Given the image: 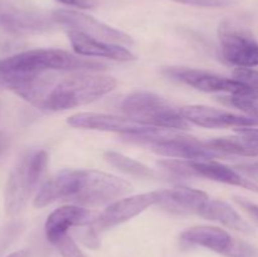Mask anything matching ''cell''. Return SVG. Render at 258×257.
Masks as SVG:
<instances>
[{"label": "cell", "mask_w": 258, "mask_h": 257, "mask_svg": "<svg viewBox=\"0 0 258 257\" xmlns=\"http://www.w3.org/2000/svg\"><path fill=\"white\" fill-rule=\"evenodd\" d=\"M125 179L98 170H62L48 179L34 198L35 208L54 202H67L78 207H98L111 203L131 191Z\"/></svg>", "instance_id": "obj_1"}, {"label": "cell", "mask_w": 258, "mask_h": 257, "mask_svg": "<svg viewBox=\"0 0 258 257\" xmlns=\"http://www.w3.org/2000/svg\"><path fill=\"white\" fill-rule=\"evenodd\" d=\"M107 66L62 49H30L0 58V88L22 95L30 83L53 71H102Z\"/></svg>", "instance_id": "obj_2"}, {"label": "cell", "mask_w": 258, "mask_h": 257, "mask_svg": "<svg viewBox=\"0 0 258 257\" xmlns=\"http://www.w3.org/2000/svg\"><path fill=\"white\" fill-rule=\"evenodd\" d=\"M117 86V81L110 76L78 73L66 77L53 75L40 108L63 111L87 105L107 95Z\"/></svg>", "instance_id": "obj_3"}, {"label": "cell", "mask_w": 258, "mask_h": 257, "mask_svg": "<svg viewBox=\"0 0 258 257\" xmlns=\"http://www.w3.org/2000/svg\"><path fill=\"white\" fill-rule=\"evenodd\" d=\"M48 164V154L42 149L27 151L8 178L5 186V211L17 216L24 209L37 189Z\"/></svg>", "instance_id": "obj_4"}, {"label": "cell", "mask_w": 258, "mask_h": 257, "mask_svg": "<svg viewBox=\"0 0 258 257\" xmlns=\"http://www.w3.org/2000/svg\"><path fill=\"white\" fill-rule=\"evenodd\" d=\"M121 111L126 117L153 127L179 131L189 128V122L181 116L179 108L149 91H136L128 95L121 102Z\"/></svg>", "instance_id": "obj_5"}, {"label": "cell", "mask_w": 258, "mask_h": 257, "mask_svg": "<svg viewBox=\"0 0 258 257\" xmlns=\"http://www.w3.org/2000/svg\"><path fill=\"white\" fill-rule=\"evenodd\" d=\"M165 170L181 176L206 178L228 185L241 186L252 191H258V184L251 179L241 175L238 171L224 164L214 160H163L159 163Z\"/></svg>", "instance_id": "obj_6"}, {"label": "cell", "mask_w": 258, "mask_h": 257, "mask_svg": "<svg viewBox=\"0 0 258 257\" xmlns=\"http://www.w3.org/2000/svg\"><path fill=\"white\" fill-rule=\"evenodd\" d=\"M180 241L186 246H201L226 257H254L256 254L253 247L233 238L218 227L194 226L180 234Z\"/></svg>", "instance_id": "obj_7"}, {"label": "cell", "mask_w": 258, "mask_h": 257, "mask_svg": "<svg viewBox=\"0 0 258 257\" xmlns=\"http://www.w3.org/2000/svg\"><path fill=\"white\" fill-rule=\"evenodd\" d=\"M163 75L170 80L184 83L204 92H227L229 95H234V93H244L254 90L234 78H227L208 71L196 70V68L166 67L163 70Z\"/></svg>", "instance_id": "obj_8"}, {"label": "cell", "mask_w": 258, "mask_h": 257, "mask_svg": "<svg viewBox=\"0 0 258 257\" xmlns=\"http://www.w3.org/2000/svg\"><path fill=\"white\" fill-rule=\"evenodd\" d=\"M52 17L58 24L68 27L70 30H77V32L83 33L93 39L120 45L134 44V40L130 35L95 19L91 15L75 12V10L59 9L53 12Z\"/></svg>", "instance_id": "obj_9"}, {"label": "cell", "mask_w": 258, "mask_h": 257, "mask_svg": "<svg viewBox=\"0 0 258 257\" xmlns=\"http://www.w3.org/2000/svg\"><path fill=\"white\" fill-rule=\"evenodd\" d=\"M222 57L229 65L241 68L258 66V43L248 33L237 29L228 23L219 25Z\"/></svg>", "instance_id": "obj_10"}, {"label": "cell", "mask_w": 258, "mask_h": 257, "mask_svg": "<svg viewBox=\"0 0 258 257\" xmlns=\"http://www.w3.org/2000/svg\"><path fill=\"white\" fill-rule=\"evenodd\" d=\"M156 203H158V190L117 199L110 203V206L102 213L98 214L96 221L90 227L98 234L105 229L112 228L117 224L134 218L146 208Z\"/></svg>", "instance_id": "obj_11"}, {"label": "cell", "mask_w": 258, "mask_h": 257, "mask_svg": "<svg viewBox=\"0 0 258 257\" xmlns=\"http://www.w3.org/2000/svg\"><path fill=\"white\" fill-rule=\"evenodd\" d=\"M149 148L159 155L184 159V160H213L217 158L228 156V154L222 151L206 148L203 141H199L196 138L178 131H174L165 140L151 144Z\"/></svg>", "instance_id": "obj_12"}, {"label": "cell", "mask_w": 258, "mask_h": 257, "mask_svg": "<svg viewBox=\"0 0 258 257\" xmlns=\"http://www.w3.org/2000/svg\"><path fill=\"white\" fill-rule=\"evenodd\" d=\"M55 20L42 13L20 9L0 2V28L12 34H32L53 29Z\"/></svg>", "instance_id": "obj_13"}, {"label": "cell", "mask_w": 258, "mask_h": 257, "mask_svg": "<svg viewBox=\"0 0 258 257\" xmlns=\"http://www.w3.org/2000/svg\"><path fill=\"white\" fill-rule=\"evenodd\" d=\"M181 116L189 123L206 128L223 127H254L258 126V118L236 115L214 107L203 105H189L179 108Z\"/></svg>", "instance_id": "obj_14"}, {"label": "cell", "mask_w": 258, "mask_h": 257, "mask_svg": "<svg viewBox=\"0 0 258 257\" xmlns=\"http://www.w3.org/2000/svg\"><path fill=\"white\" fill-rule=\"evenodd\" d=\"M97 216L96 212L73 204L59 207L45 221V236L50 243L55 244L60 238L67 236L68 229L72 227L91 226Z\"/></svg>", "instance_id": "obj_15"}, {"label": "cell", "mask_w": 258, "mask_h": 257, "mask_svg": "<svg viewBox=\"0 0 258 257\" xmlns=\"http://www.w3.org/2000/svg\"><path fill=\"white\" fill-rule=\"evenodd\" d=\"M68 125L77 128H88V130H100L118 133L121 135L139 134L153 128V126L136 122L128 117H121L116 115L96 112H80L71 116L67 120Z\"/></svg>", "instance_id": "obj_16"}, {"label": "cell", "mask_w": 258, "mask_h": 257, "mask_svg": "<svg viewBox=\"0 0 258 257\" xmlns=\"http://www.w3.org/2000/svg\"><path fill=\"white\" fill-rule=\"evenodd\" d=\"M68 39L71 45L78 55L83 57H103L118 62H130L135 60L136 57L127 48L120 44L101 42L93 39L77 30H68Z\"/></svg>", "instance_id": "obj_17"}, {"label": "cell", "mask_w": 258, "mask_h": 257, "mask_svg": "<svg viewBox=\"0 0 258 257\" xmlns=\"http://www.w3.org/2000/svg\"><path fill=\"white\" fill-rule=\"evenodd\" d=\"M208 194L198 189L178 186L165 190H158V203L166 211L176 214H201L207 202Z\"/></svg>", "instance_id": "obj_18"}, {"label": "cell", "mask_w": 258, "mask_h": 257, "mask_svg": "<svg viewBox=\"0 0 258 257\" xmlns=\"http://www.w3.org/2000/svg\"><path fill=\"white\" fill-rule=\"evenodd\" d=\"M199 216L209 219V221L219 222L223 226L234 229V231L242 232V233H252L253 232L252 227L242 218L241 214L223 201L209 199Z\"/></svg>", "instance_id": "obj_19"}, {"label": "cell", "mask_w": 258, "mask_h": 257, "mask_svg": "<svg viewBox=\"0 0 258 257\" xmlns=\"http://www.w3.org/2000/svg\"><path fill=\"white\" fill-rule=\"evenodd\" d=\"M204 146L222 151L228 155L241 156H258V141L246 136H229V138H218L209 141H203Z\"/></svg>", "instance_id": "obj_20"}, {"label": "cell", "mask_w": 258, "mask_h": 257, "mask_svg": "<svg viewBox=\"0 0 258 257\" xmlns=\"http://www.w3.org/2000/svg\"><path fill=\"white\" fill-rule=\"evenodd\" d=\"M103 156L108 164L127 175L136 176V178H153L154 176V171L149 166L144 165L140 161L134 160L123 154L116 153V151H106Z\"/></svg>", "instance_id": "obj_21"}, {"label": "cell", "mask_w": 258, "mask_h": 257, "mask_svg": "<svg viewBox=\"0 0 258 257\" xmlns=\"http://www.w3.org/2000/svg\"><path fill=\"white\" fill-rule=\"evenodd\" d=\"M222 102L238 108L249 117L258 118V90L249 91L244 93L224 96L221 98Z\"/></svg>", "instance_id": "obj_22"}, {"label": "cell", "mask_w": 258, "mask_h": 257, "mask_svg": "<svg viewBox=\"0 0 258 257\" xmlns=\"http://www.w3.org/2000/svg\"><path fill=\"white\" fill-rule=\"evenodd\" d=\"M54 246L57 247L59 253L62 254V257H87L82 251H81L80 247L77 246L75 239H73L70 234H67V236H64L63 238H60Z\"/></svg>", "instance_id": "obj_23"}, {"label": "cell", "mask_w": 258, "mask_h": 257, "mask_svg": "<svg viewBox=\"0 0 258 257\" xmlns=\"http://www.w3.org/2000/svg\"><path fill=\"white\" fill-rule=\"evenodd\" d=\"M233 78L248 87L258 90V71L256 70L239 67L233 72Z\"/></svg>", "instance_id": "obj_24"}, {"label": "cell", "mask_w": 258, "mask_h": 257, "mask_svg": "<svg viewBox=\"0 0 258 257\" xmlns=\"http://www.w3.org/2000/svg\"><path fill=\"white\" fill-rule=\"evenodd\" d=\"M174 2L181 3V4L197 5V7L207 8H221L227 7L232 3V0H174Z\"/></svg>", "instance_id": "obj_25"}, {"label": "cell", "mask_w": 258, "mask_h": 257, "mask_svg": "<svg viewBox=\"0 0 258 257\" xmlns=\"http://www.w3.org/2000/svg\"><path fill=\"white\" fill-rule=\"evenodd\" d=\"M234 201L237 202L238 206L242 207L244 212L249 214L254 221L258 222V204L253 203V202L248 201L246 198H242V197H234Z\"/></svg>", "instance_id": "obj_26"}, {"label": "cell", "mask_w": 258, "mask_h": 257, "mask_svg": "<svg viewBox=\"0 0 258 257\" xmlns=\"http://www.w3.org/2000/svg\"><path fill=\"white\" fill-rule=\"evenodd\" d=\"M57 2L70 5V7L80 8V9H92L95 7V3L92 0H57Z\"/></svg>", "instance_id": "obj_27"}, {"label": "cell", "mask_w": 258, "mask_h": 257, "mask_svg": "<svg viewBox=\"0 0 258 257\" xmlns=\"http://www.w3.org/2000/svg\"><path fill=\"white\" fill-rule=\"evenodd\" d=\"M237 133L242 136H246V138L253 139V140L258 141V128L253 127H238L237 128Z\"/></svg>", "instance_id": "obj_28"}, {"label": "cell", "mask_w": 258, "mask_h": 257, "mask_svg": "<svg viewBox=\"0 0 258 257\" xmlns=\"http://www.w3.org/2000/svg\"><path fill=\"white\" fill-rule=\"evenodd\" d=\"M7 257H29V251H27V249H19V251H15L13 253L8 254Z\"/></svg>", "instance_id": "obj_29"}, {"label": "cell", "mask_w": 258, "mask_h": 257, "mask_svg": "<svg viewBox=\"0 0 258 257\" xmlns=\"http://www.w3.org/2000/svg\"><path fill=\"white\" fill-rule=\"evenodd\" d=\"M254 166H256V168L258 169V163H257V164H256V165H254Z\"/></svg>", "instance_id": "obj_30"}]
</instances>
